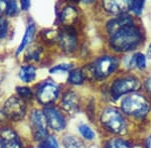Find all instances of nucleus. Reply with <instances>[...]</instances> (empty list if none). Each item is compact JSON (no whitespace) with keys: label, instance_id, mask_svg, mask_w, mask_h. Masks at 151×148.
<instances>
[{"label":"nucleus","instance_id":"nucleus-1","mask_svg":"<svg viewBox=\"0 0 151 148\" xmlns=\"http://www.w3.org/2000/svg\"><path fill=\"white\" fill-rule=\"evenodd\" d=\"M141 40V33L135 26H128L111 37V46L116 51H129L135 48Z\"/></svg>","mask_w":151,"mask_h":148},{"label":"nucleus","instance_id":"nucleus-2","mask_svg":"<svg viewBox=\"0 0 151 148\" xmlns=\"http://www.w3.org/2000/svg\"><path fill=\"white\" fill-rule=\"evenodd\" d=\"M122 109L129 115L137 117L144 116L150 110V104L141 95H131L122 101Z\"/></svg>","mask_w":151,"mask_h":148},{"label":"nucleus","instance_id":"nucleus-3","mask_svg":"<svg viewBox=\"0 0 151 148\" xmlns=\"http://www.w3.org/2000/svg\"><path fill=\"white\" fill-rule=\"evenodd\" d=\"M101 122L109 131L122 133L126 128V123L122 114L115 108H107L101 116Z\"/></svg>","mask_w":151,"mask_h":148},{"label":"nucleus","instance_id":"nucleus-4","mask_svg":"<svg viewBox=\"0 0 151 148\" xmlns=\"http://www.w3.org/2000/svg\"><path fill=\"white\" fill-rule=\"evenodd\" d=\"M26 106L24 100L17 96H11L5 101L3 107V114L6 118L12 121L21 120L25 115Z\"/></svg>","mask_w":151,"mask_h":148},{"label":"nucleus","instance_id":"nucleus-5","mask_svg":"<svg viewBox=\"0 0 151 148\" xmlns=\"http://www.w3.org/2000/svg\"><path fill=\"white\" fill-rule=\"evenodd\" d=\"M91 66L95 78H105L117 68L118 60L112 56H103L97 59Z\"/></svg>","mask_w":151,"mask_h":148},{"label":"nucleus","instance_id":"nucleus-6","mask_svg":"<svg viewBox=\"0 0 151 148\" xmlns=\"http://www.w3.org/2000/svg\"><path fill=\"white\" fill-rule=\"evenodd\" d=\"M47 119L43 112L40 110H33L30 114V126L33 137L37 141H42L47 138Z\"/></svg>","mask_w":151,"mask_h":148},{"label":"nucleus","instance_id":"nucleus-7","mask_svg":"<svg viewBox=\"0 0 151 148\" xmlns=\"http://www.w3.org/2000/svg\"><path fill=\"white\" fill-rule=\"evenodd\" d=\"M140 87V82L134 77H125L118 79L112 85V94L117 98L129 92L136 91Z\"/></svg>","mask_w":151,"mask_h":148},{"label":"nucleus","instance_id":"nucleus-8","mask_svg":"<svg viewBox=\"0 0 151 148\" xmlns=\"http://www.w3.org/2000/svg\"><path fill=\"white\" fill-rule=\"evenodd\" d=\"M60 88L55 83L45 81L41 83L37 89V100L41 104L52 103L58 98Z\"/></svg>","mask_w":151,"mask_h":148},{"label":"nucleus","instance_id":"nucleus-9","mask_svg":"<svg viewBox=\"0 0 151 148\" xmlns=\"http://www.w3.org/2000/svg\"><path fill=\"white\" fill-rule=\"evenodd\" d=\"M58 43L60 45V48L65 52H73L76 49L77 46V34H76L75 29L72 27H65L58 33Z\"/></svg>","mask_w":151,"mask_h":148},{"label":"nucleus","instance_id":"nucleus-10","mask_svg":"<svg viewBox=\"0 0 151 148\" xmlns=\"http://www.w3.org/2000/svg\"><path fill=\"white\" fill-rule=\"evenodd\" d=\"M43 114L45 116L47 124L55 131H60L65 127V121L62 113L57 108L48 106L45 109Z\"/></svg>","mask_w":151,"mask_h":148},{"label":"nucleus","instance_id":"nucleus-11","mask_svg":"<svg viewBox=\"0 0 151 148\" xmlns=\"http://www.w3.org/2000/svg\"><path fill=\"white\" fill-rule=\"evenodd\" d=\"M0 140L4 148H22L18 135L11 128H4L0 131Z\"/></svg>","mask_w":151,"mask_h":148},{"label":"nucleus","instance_id":"nucleus-12","mask_svg":"<svg viewBox=\"0 0 151 148\" xmlns=\"http://www.w3.org/2000/svg\"><path fill=\"white\" fill-rule=\"evenodd\" d=\"M133 25V20L129 15H121L117 18H114L110 20L107 24V29L111 36L114 35L116 32H118L121 29Z\"/></svg>","mask_w":151,"mask_h":148},{"label":"nucleus","instance_id":"nucleus-13","mask_svg":"<svg viewBox=\"0 0 151 148\" xmlns=\"http://www.w3.org/2000/svg\"><path fill=\"white\" fill-rule=\"evenodd\" d=\"M62 106L65 111L70 114H75L80 109V101L79 96L73 91H68L63 97Z\"/></svg>","mask_w":151,"mask_h":148},{"label":"nucleus","instance_id":"nucleus-14","mask_svg":"<svg viewBox=\"0 0 151 148\" xmlns=\"http://www.w3.org/2000/svg\"><path fill=\"white\" fill-rule=\"evenodd\" d=\"M131 1H104L103 6L105 7L108 12L114 14H123L125 13L128 9H130Z\"/></svg>","mask_w":151,"mask_h":148},{"label":"nucleus","instance_id":"nucleus-15","mask_svg":"<svg viewBox=\"0 0 151 148\" xmlns=\"http://www.w3.org/2000/svg\"><path fill=\"white\" fill-rule=\"evenodd\" d=\"M78 19V10L75 8L74 6H67L64 8V10L62 11L60 14V21L63 24H65V26L70 27V25H73L76 20Z\"/></svg>","mask_w":151,"mask_h":148},{"label":"nucleus","instance_id":"nucleus-16","mask_svg":"<svg viewBox=\"0 0 151 148\" xmlns=\"http://www.w3.org/2000/svg\"><path fill=\"white\" fill-rule=\"evenodd\" d=\"M35 27L33 24H30V25L28 26L27 29H26L25 33H24V36L22 38V40H21V43L20 45L18 46L17 48V51H16V54H19L24 48L26 47V45L28 44L29 42H30L31 40H32L33 36H35Z\"/></svg>","mask_w":151,"mask_h":148},{"label":"nucleus","instance_id":"nucleus-17","mask_svg":"<svg viewBox=\"0 0 151 148\" xmlns=\"http://www.w3.org/2000/svg\"><path fill=\"white\" fill-rule=\"evenodd\" d=\"M36 75V70L31 65H27V66H23L20 68L19 71V77L24 82H31L33 81Z\"/></svg>","mask_w":151,"mask_h":148},{"label":"nucleus","instance_id":"nucleus-18","mask_svg":"<svg viewBox=\"0 0 151 148\" xmlns=\"http://www.w3.org/2000/svg\"><path fill=\"white\" fill-rule=\"evenodd\" d=\"M85 80L84 74H83L81 69H73L70 70L69 74V82L72 84H76V85H79L82 84Z\"/></svg>","mask_w":151,"mask_h":148},{"label":"nucleus","instance_id":"nucleus-19","mask_svg":"<svg viewBox=\"0 0 151 148\" xmlns=\"http://www.w3.org/2000/svg\"><path fill=\"white\" fill-rule=\"evenodd\" d=\"M65 148H85L84 144L74 136H65L63 140Z\"/></svg>","mask_w":151,"mask_h":148},{"label":"nucleus","instance_id":"nucleus-20","mask_svg":"<svg viewBox=\"0 0 151 148\" xmlns=\"http://www.w3.org/2000/svg\"><path fill=\"white\" fill-rule=\"evenodd\" d=\"M79 130L81 132V134L83 135V137L87 140H93L95 137V133L94 131L91 129L88 125L86 124H81L79 126Z\"/></svg>","mask_w":151,"mask_h":148},{"label":"nucleus","instance_id":"nucleus-21","mask_svg":"<svg viewBox=\"0 0 151 148\" xmlns=\"http://www.w3.org/2000/svg\"><path fill=\"white\" fill-rule=\"evenodd\" d=\"M38 148H58V141L53 136H48L42 140Z\"/></svg>","mask_w":151,"mask_h":148},{"label":"nucleus","instance_id":"nucleus-22","mask_svg":"<svg viewBox=\"0 0 151 148\" xmlns=\"http://www.w3.org/2000/svg\"><path fill=\"white\" fill-rule=\"evenodd\" d=\"M16 91H17V94L22 100L23 99H30L31 97H32V92H31V90L28 87L18 86L17 88H16Z\"/></svg>","mask_w":151,"mask_h":148},{"label":"nucleus","instance_id":"nucleus-23","mask_svg":"<svg viewBox=\"0 0 151 148\" xmlns=\"http://www.w3.org/2000/svg\"><path fill=\"white\" fill-rule=\"evenodd\" d=\"M5 13L8 16H12L17 12V4L15 1H5Z\"/></svg>","mask_w":151,"mask_h":148},{"label":"nucleus","instance_id":"nucleus-24","mask_svg":"<svg viewBox=\"0 0 151 148\" xmlns=\"http://www.w3.org/2000/svg\"><path fill=\"white\" fill-rule=\"evenodd\" d=\"M106 148H131L129 145L123 140H112L107 144Z\"/></svg>","mask_w":151,"mask_h":148},{"label":"nucleus","instance_id":"nucleus-25","mask_svg":"<svg viewBox=\"0 0 151 148\" xmlns=\"http://www.w3.org/2000/svg\"><path fill=\"white\" fill-rule=\"evenodd\" d=\"M135 57V63H136V66L140 69L145 68L146 66V57L142 53H137L136 55H134Z\"/></svg>","mask_w":151,"mask_h":148},{"label":"nucleus","instance_id":"nucleus-26","mask_svg":"<svg viewBox=\"0 0 151 148\" xmlns=\"http://www.w3.org/2000/svg\"><path fill=\"white\" fill-rule=\"evenodd\" d=\"M143 6H144V1H142V0H138V1H131L130 9H132L136 14H140L141 12H142Z\"/></svg>","mask_w":151,"mask_h":148},{"label":"nucleus","instance_id":"nucleus-27","mask_svg":"<svg viewBox=\"0 0 151 148\" xmlns=\"http://www.w3.org/2000/svg\"><path fill=\"white\" fill-rule=\"evenodd\" d=\"M40 48H31L28 51L27 59L28 60H38L40 56Z\"/></svg>","mask_w":151,"mask_h":148},{"label":"nucleus","instance_id":"nucleus-28","mask_svg":"<svg viewBox=\"0 0 151 148\" xmlns=\"http://www.w3.org/2000/svg\"><path fill=\"white\" fill-rule=\"evenodd\" d=\"M7 33V21L6 19L0 17V38L5 37Z\"/></svg>","mask_w":151,"mask_h":148},{"label":"nucleus","instance_id":"nucleus-29","mask_svg":"<svg viewBox=\"0 0 151 148\" xmlns=\"http://www.w3.org/2000/svg\"><path fill=\"white\" fill-rule=\"evenodd\" d=\"M70 69H72V65L70 64H60L55 67H52L50 70V73H53V72H58V71H68Z\"/></svg>","mask_w":151,"mask_h":148},{"label":"nucleus","instance_id":"nucleus-30","mask_svg":"<svg viewBox=\"0 0 151 148\" xmlns=\"http://www.w3.org/2000/svg\"><path fill=\"white\" fill-rule=\"evenodd\" d=\"M29 6H30V2L27 1V0H22V1H21V8H22L23 10H27L29 8Z\"/></svg>","mask_w":151,"mask_h":148},{"label":"nucleus","instance_id":"nucleus-31","mask_svg":"<svg viewBox=\"0 0 151 148\" xmlns=\"http://www.w3.org/2000/svg\"><path fill=\"white\" fill-rule=\"evenodd\" d=\"M146 89H147L148 93L151 95V78H149L146 82Z\"/></svg>","mask_w":151,"mask_h":148},{"label":"nucleus","instance_id":"nucleus-32","mask_svg":"<svg viewBox=\"0 0 151 148\" xmlns=\"http://www.w3.org/2000/svg\"><path fill=\"white\" fill-rule=\"evenodd\" d=\"M5 7H6V4H5V1H0V14L2 12H5Z\"/></svg>","mask_w":151,"mask_h":148},{"label":"nucleus","instance_id":"nucleus-33","mask_svg":"<svg viewBox=\"0 0 151 148\" xmlns=\"http://www.w3.org/2000/svg\"><path fill=\"white\" fill-rule=\"evenodd\" d=\"M147 55H148V57L151 58V44L149 45V47H148V50H147Z\"/></svg>","mask_w":151,"mask_h":148},{"label":"nucleus","instance_id":"nucleus-34","mask_svg":"<svg viewBox=\"0 0 151 148\" xmlns=\"http://www.w3.org/2000/svg\"><path fill=\"white\" fill-rule=\"evenodd\" d=\"M147 147L148 148H151V137L148 139V141H147Z\"/></svg>","mask_w":151,"mask_h":148},{"label":"nucleus","instance_id":"nucleus-35","mask_svg":"<svg viewBox=\"0 0 151 148\" xmlns=\"http://www.w3.org/2000/svg\"><path fill=\"white\" fill-rule=\"evenodd\" d=\"M0 148H4L3 144H2V142H1V140H0Z\"/></svg>","mask_w":151,"mask_h":148}]
</instances>
